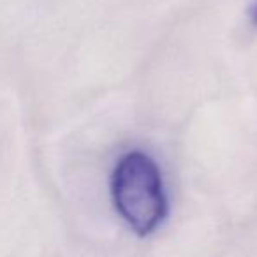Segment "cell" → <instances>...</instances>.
<instances>
[{"instance_id":"1","label":"cell","mask_w":257,"mask_h":257,"mask_svg":"<svg viewBox=\"0 0 257 257\" xmlns=\"http://www.w3.org/2000/svg\"><path fill=\"white\" fill-rule=\"evenodd\" d=\"M116 211L138 236H148L164 222L168 197L157 162L141 150L121 155L111 176Z\"/></svg>"},{"instance_id":"2","label":"cell","mask_w":257,"mask_h":257,"mask_svg":"<svg viewBox=\"0 0 257 257\" xmlns=\"http://www.w3.org/2000/svg\"><path fill=\"white\" fill-rule=\"evenodd\" d=\"M252 22H253V25L257 27V6L253 8V11H252Z\"/></svg>"}]
</instances>
